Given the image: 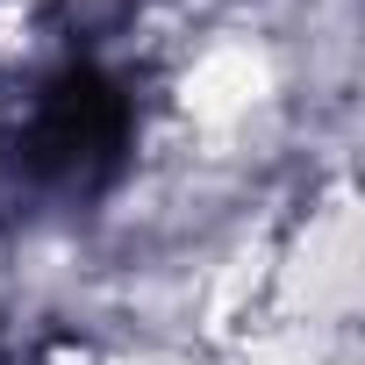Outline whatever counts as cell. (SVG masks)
Returning a JSON list of instances; mask_svg holds the SVG:
<instances>
[{
  "label": "cell",
  "instance_id": "obj_1",
  "mask_svg": "<svg viewBox=\"0 0 365 365\" xmlns=\"http://www.w3.org/2000/svg\"><path fill=\"white\" fill-rule=\"evenodd\" d=\"M129 143H136L129 86L93 58H65L29 86L15 122L0 129V194L86 208L122 179Z\"/></svg>",
  "mask_w": 365,
  "mask_h": 365
}]
</instances>
